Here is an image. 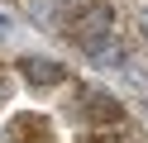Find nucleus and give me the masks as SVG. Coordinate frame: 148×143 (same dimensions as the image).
<instances>
[{"instance_id":"nucleus-7","label":"nucleus","mask_w":148,"mask_h":143,"mask_svg":"<svg viewBox=\"0 0 148 143\" xmlns=\"http://www.w3.org/2000/svg\"><path fill=\"white\" fill-rule=\"evenodd\" d=\"M115 129H119V124H110V129H96V133H86L81 143H138L134 133H119V138H115Z\"/></svg>"},{"instance_id":"nucleus-3","label":"nucleus","mask_w":148,"mask_h":143,"mask_svg":"<svg viewBox=\"0 0 148 143\" xmlns=\"http://www.w3.org/2000/svg\"><path fill=\"white\" fill-rule=\"evenodd\" d=\"M5 143H58V138H53V124L43 119V114L19 110V114H10V124H5Z\"/></svg>"},{"instance_id":"nucleus-4","label":"nucleus","mask_w":148,"mask_h":143,"mask_svg":"<svg viewBox=\"0 0 148 143\" xmlns=\"http://www.w3.org/2000/svg\"><path fill=\"white\" fill-rule=\"evenodd\" d=\"M19 76L29 86H38V91H48V86H62V81H67V67L53 62V57H24V62H19Z\"/></svg>"},{"instance_id":"nucleus-2","label":"nucleus","mask_w":148,"mask_h":143,"mask_svg":"<svg viewBox=\"0 0 148 143\" xmlns=\"http://www.w3.org/2000/svg\"><path fill=\"white\" fill-rule=\"evenodd\" d=\"M77 100H81V105H72V110H77L86 124H96V129L124 124V110H119V105L110 100V95H100V91H77Z\"/></svg>"},{"instance_id":"nucleus-1","label":"nucleus","mask_w":148,"mask_h":143,"mask_svg":"<svg viewBox=\"0 0 148 143\" xmlns=\"http://www.w3.org/2000/svg\"><path fill=\"white\" fill-rule=\"evenodd\" d=\"M62 34H67L81 53L96 48L100 38L115 34V5H105V0H86V5H77V10L67 14V24H62Z\"/></svg>"},{"instance_id":"nucleus-6","label":"nucleus","mask_w":148,"mask_h":143,"mask_svg":"<svg viewBox=\"0 0 148 143\" xmlns=\"http://www.w3.org/2000/svg\"><path fill=\"white\" fill-rule=\"evenodd\" d=\"M86 57H91L96 67H119V62H124V43L110 34V38H100L96 48H86Z\"/></svg>"},{"instance_id":"nucleus-9","label":"nucleus","mask_w":148,"mask_h":143,"mask_svg":"<svg viewBox=\"0 0 148 143\" xmlns=\"http://www.w3.org/2000/svg\"><path fill=\"white\" fill-rule=\"evenodd\" d=\"M138 34L148 38V10H143V14H138Z\"/></svg>"},{"instance_id":"nucleus-8","label":"nucleus","mask_w":148,"mask_h":143,"mask_svg":"<svg viewBox=\"0 0 148 143\" xmlns=\"http://www.w3.org/2000/svg\"><path fill=\"white\" fill-rule=\"evenodd\" d=\"M10 95H14V81H10V72H5V67H0V105L10 100Z\"/></svg>"},{"instance_id":"nucleus-5","label":"nucleus","mask_w":148,"mask_h":143,"mask_svg":"<svg viewBox=\"0 0 148 143\" xmlns=\"http://www.w3.org/2000/svg\"><path fill=\"white\" fill-rule=\"evenodd\" d=\"M29 14L38 19V24H58L62 29L72 10H67V0H29Z\"/></svg>"}]
</instances>
